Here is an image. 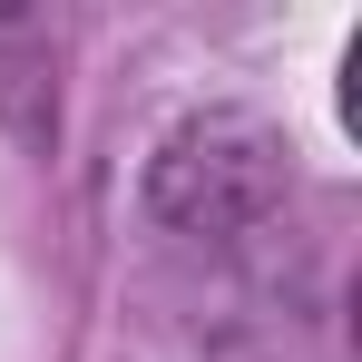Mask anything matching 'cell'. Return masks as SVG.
Returning a JSON list of instances; mask_svg holds the SVG:
<instances>
[{
	"label": "cell",
	"mask_w": 362,
	"mask_h": 362,
	"mask_svg": "<svg viewBox=\"0 0 362 362\" xmlns=\"http://www.w3.org/2000/svg\"><path fill=\"white\" fill-rule=\"evenodd\" d=\"M137 196H147V226L177 235V245H245V235H264L284 216L294 147L255 108H196V118H177L157 137Z\"/></svg>",
	"instance_id": "6da1fadb"
},
{
	"label": "cell",
	"mask_w": 362,
	"mask_h": 362,
	"mask_svg": "<svg viewBox=\"0 0 362 362\" xmlns=\"http://www.w3.org/2000/svg\"><path fill=\"white\" fill-rule=\"evenodd\" d=\"M0 127L30 157L59 147V30L40 10H0Z\"/></svg>",
	"instance_id": "7a4b0ae2"
}]
</instances>
